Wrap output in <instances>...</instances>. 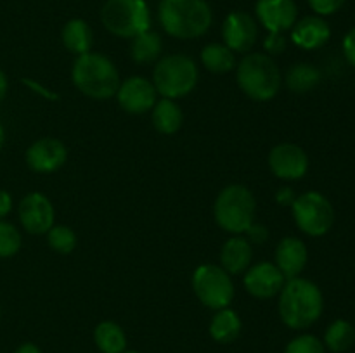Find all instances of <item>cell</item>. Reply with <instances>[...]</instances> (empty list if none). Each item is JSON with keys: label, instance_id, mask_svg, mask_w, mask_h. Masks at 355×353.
I'll return each instance as SVG.
<instances>
[{"label": "cell", "instance_id": "4", "mask_svg": "<svg viewBox=\"0 0 355 353\" xmlns=\"http://www.w3.org/2000/svg\"><path fill=\"white\" fill-rule=\"evenodd\" d=\"M236 80L238 85L250 99L266 100L274 99L281 89V71L269 54L252 52L246 54L236 66Z\"/></svg>", "mask_w": 355, "mask_h": 353}, {"label": "cell", "instance_id": "7", "mask_svg": "<svg viewBox=\"0 0 355 353\" xmlns=\"http://www.w3.org/2000/svg\"><path fill=\"white\" fill-rule=\"evenodd\" d=\"M101 21L114 37L134 38L149 30L151 12L146 0H106Z\"/></svg>", "mask_w": 355, "mask_h": 353}, {"label": "cell", "instance_id": "36", "mask_svg": "<svg viewBox=\"0 0 355 353\" xmlns=\"http://www.w3.org/2000/svg\"><path fill=\"white\" fill-rule=\"evenodd\" d=\"M276 199H277V203L283 204V206H288V204H293V201L297 199V196H295L293 190H291V189H288V187H283V189L277 192Z\"/></svg>", "mask_w": 355, "mask_h": 353}, {"label": "cell", "instance_id": "2", "mask_svg": "<svg viewBox=\"0 0 355 353\" xmlns=\"http://www.w3.org/2000/svg\"><path fill=\"white\" fill-rule=\"evenodd\" d=\"M158 19L170 37L194 40L210 30L214 12L207 0H162Z\"/></svg>", "mask_w": 355, "mask_h": 353}, {"label": "cell", "instance_id": "39", "mask_svg": "<svg viewBox=\"0 0 355 353\" xmlns=\"http://www.w3.org/2000/svg\"><path fill=\"white\" fill-rule=\"evenodd\" d=\"M23 83H26L28 87H31V89L37 90V92H42V96H45V97H47V99H58V97H55V96H51V92H49V90H45L44 87L37 85V83H35V82H30V80H23Z\"/></svg>", "mask_w": 355, "mask_h": 353}, {"label": "cell", "instance_id": "23", "mask_svg": "<svg viewBox=\"0 0 355 353\" xmlns=\"http://www.w3.org/2000/svg\"><path fill=\"white\" fill-rule=\"evenodd\" d=\"M94 341L103 353H123L127 348V336L116 322L104 320L94 329Z\"/></svg>", "mask_w": 355, "mask_h": 353}, {"label": "cell", "instance_id": "12", "mask_svg": "<svg viewBox=\"0 0 355 353\" xmlns=\"http://www.w3.org/2000/svg\"><path fill=\"white\" fill-rule=\"evenodd\" d=\"M222 38L232 52H248L259 38V23L255 17L243 10L227 14L222 24Z\"/></svg>", "mask_w": 355, "mask_h": 353}, {"label": "cell", "instance_id": "18", "mask_svg": "<svg viewBox=\"0 0 355 353\" xmlns=\"http://www.w3.org/2000/svg\"><path fill=\"white\" fill-rule=\"evenodd\" d=\"M309 253L305 242L298 237H284L276 248V266L288 279L300 277L307 265Z\"/></svg>", "mask_w": 355, "mask_h": 353}, {"label": "cell", "instance_id": "8", "mask_svg": "<svg viewBox=\"0 0 355 353\" xmlns=\"http://www.w3.org/2000/svg\"><path fill=\"white\" fill-rule=\"evenodd\" d=\"M293 218L297 227L304 234L312 237H321L328 234L329 228L335 224V210L326 196L315 190L297 196V199L291 204Z\"/></svg>", "mask_w": 355, "mask_h": 353}, {"label": "cell", "instance_id": "41", "mask_svg": "<svg viewBox=\"0 0 355 353\" xmlns=\"http://www.w3.org/2000/svg\"><path fill=\"white\" fill-rule=\"evenodd\" d=\"M123 353H141V352H123Z\"/></svg>", "mask_w": 355, "mask_h": 353}, {"label": "cell", "instance_id": "11", "mask_svg": "<svg viewBox=\"0 0 355 353\" xmlns=\"http://www.w3.org/2000/svg\"><path fill=\"white\" fill-rule=\"evenodd\" d=\"M269 168L277 179L281 180H298L307 173L309 156L300 145L283 142L270 149Z\"/></svg>", "mask_w": 355, "mask_h": 353}, {"label": "cell", "instance_id": "30", "mask_svg": "<svg viewBox=\"0 0 355 353\" xmlns=\"http://www.w3.org/2000/svg\"><path fill=\"white\" fill-rule=\"evenodd\" d=\"M284 353H326V346L315 336L302 334L288 343Z\"/></svg>", "mask_w": 355, "mask_h": 353}, {"label": "cell", "instance_id": "14", "mask_svg": "<svg viewBox=\"0 0 355 353\" xmlns=\"http://www.w3.org/2000/svg\"><path fill=\"white\" fill-rule=\"evenodd\" d=\"M284 282H286V277L277 269L276 263L270 262H260L253 265L252 269L246 270V275L243 279L246 291L259 300H270L277 296Z\"/></svg>", "mask_w": 355, "mask_h": 353}, {"label": "cell", "instance_id": "15", "mask_svg": "<svg viewBox=\"0 0 355 353\" xmlns=\"http://www.w3.org/2000/svg\"><path fill=\"white\" fill-rule=\"evenodd\" d=\"M255 14L269 33H284L297 23L298 7L295 0H257Z\"/></svg>", "mask_w": 355, "mask_h": 353}, {"label": "cell", "instance_id": "22", "mask_svg": "<svg viewBox=\"0 0 355 353\" xmlns=\"http://www.w3.org/2000/svg\"><path fill=\"white\" fill-rule=\"evenodd\" d=\"M241 334V318L231 308H222L217 310L210 322V336L217 343L229 345L236 341L238 336Z\"/></svg>", "mask_w": 355, "mask_h": 353}, {"label": "cell", "instance_id": "40", "mask_svg": "<svg viewBox=\"0 0 355 353\" xmlns=\"http://www.w3.org/2000/svg\"><path fill=\"white\" fill-rule=\"evenodd\" d=\"M3 144H6V130H3V125L0 123V151H2Z\"/></svg>", "mask_w": 355, "mask_h": 353}, {"label": "cell", "instance_id": "16", "mask_svg": "<svg viewBox=\"0 0 355 353\" xmlns=\"http://www.w3.org/2000/svg\"><path fill=\"white\" fill-rule=\"evenodd\" d=\"M68 159V149L59 138L45 137L26 149V163L35 173H52L62 168Z\"/></svg>", "mask_w": 355, "mask_h": 353}, {"label": "cell", "instance_id": "31", "mask_svg": "<svg viewBox=\"0 0 355 353\" xmlns=\"http://www.w3.org/2000/svg\"><path fill=\"white\" fill-rule=\"evenodd\" d=\"M345 0H309V6L315 16H331L343 7Z\"/></svg>", "mask_w": 355, "mask_h": 353}, {"label": "cell", "instance_id": "9", "mask_svg": "<svg viewBox=\"0 0 355 353\" xmlns=\"http://www.w3.org/2000/svg\"><path fill=\"white\" fill-rule=\"evenodd\" d=\"M193 289L198 300L211 310L227 308L234 298L232 277L222 266L214 263H205L194 270Z\"/></svg>", "mask_w": 355, "mask_h": 353}, {"label": "cell", "instance_id": "28", "mask_svg": "<svg viewBox=\"0 0 355 353\" xmlns=\"http://www.w3.org/2000/svg\"><path fill=\"white\" fill-rule=\"evenodd\" d=\"M47 242L51 246V249H54L55 253H61V255H69L73 249L76 248V237L75 230L66 225H54L51 230L47 232Z\"/></svg>", "mask_w": 355, "mask_h": 353}, {"label": "cell", "instance_id": "21", "mask_svg": "<svg viewBox=\"0 0 355 353\" xmlns=\"http://www.w3.org/2000/svg\"><path fill=\"white\" fill-rule=\"evenodd\" d=\"M151 120L156 130L163 135H173L180 130L184 123L182 109L177 106L175 100L172 99H162L156 100L155 107H153Z\"/></svg>", "mask_w": 355, "mask_h": 353}, {"label": "cell", "instance_id": "1", "mask_svg": "<svg viewBox=\"0 0 355 353\" xmlns=\"http://www.w3.org/2000/svg\"><path fill=\"white\" fill-rule=\"evenodd\" d=\"M281 320L291 329H307L319 320L324 308L321 289L312 280L293 277L284 282L279 293Z\"/></svg>", "mask_w": 355, "mask_h": 353}, {"label": "cell", "instance_id": "27", "mask_svg": "<svg viewBox=\"0 0 355 353\" xmlns=\"http://www.w3.org/2000/svg\"><path fill=\"white\" fill-rule=\"evenodd\" d=\"M319 80H321V73L307 62L291 66L286 73V85L295 93L309 92L318 85Z\"/></svg>", "mask_w": 355, "mask_h": 353}, {"label": "cell", "instance_id": "33", "mask_svg": "<svg viewBox=\"0 0 355 353\" xmlns=\"http://www.w3.org/2000/svg\"><path fill=\"white\" fill-rule=\"evenodd\" d=\"M246 234V239L250 241V244H262V242H266L267 239H269V230H267V227H263V225H259V224H252L248 227V230L245 232Z\"/></svg>", "mask_w": 355, "mask_h": 353}, {"label": "cell", "instance_id": "19", "mask_svg": "<svg viewBox=\"0 0 355 353\" xmlns=\"http://www.w3.org/2000/svg\"><path fill=\"white\" fill-rule=\"evenodd\" d=\"M253 258V248L250 241L243 235H232L231 239L225 241L220 251V263L222 269L229 275H239L248 270L250 263Z\"/></svg>", "mask_w": 355, "mask_h": 353}, {"label": "cell", "instance_id": "37", "mask_svg": "<svg viewBox=\"0 0 355 353\" xmlns=\"http://www.w3.org/2000/svg\"><path fill=\"white\" fill-rule=\"evenodd\" d=\"M14 353H42V350L33 343H23L21 346H17Z\"/></svg>", "mask_w": 355, "mask_h": 353}, {"label": "cell", "instance_id": "26", "mask_svg": "<svg viewBox=\"0 0 355 353\" xmlns=\"http://www.w3.org/2000/svg\"><path fill=\"white\" fill-rule=\"evenodd\" d=\"M355 343V327L350 322L338 320L333 322L324 334V346L333 353H343L352 348Z\"/></svg>", "mask_w": 355, "mask_h": 353}, {"label": "cell", "instance_id": "24", "mask_svg": "<svg viewBox=\"0 0 355 353\" xmlns=\"http://www.w3.org/2000/svg\"><path fill=\"white\" fill-rule=\"evenodd\" d=\"M201 62L208 71L224 75V73L232 71L236 68V55L227 45L208 44L201 51Z\"/></svg>", "mask_w": 355, "mask_h": 353}, {"label": "cell", "instance_id": "5", "mask_svg": "<svg viewBox=\"0 0 355 353\" xmlns=\"http://www.w3.org/2000/svg\"><path fill=\"white\" fill-rule=\"evenodd\" d=\"M257 199L248 187L232 183L224 187L214 204L215 221L232 235H241L255 220Z\"/></svg>", "mask_w": 355, "mask_h": 353}, {"label": "cell", "instance_id": "29", "mask_svg": "<svg viewBox=\"0 0 355 353\" xmlns=\"http://www.w3.org/2000/svg\"><path fill=\"white\" fill-rule=\"evenodd\" d=\"M21 232L12 224L0 220V258H10L21 249Z\"/></svg>", "mask_w": 355, "mask_h": 353}, {"label": "cell", "instance_id": "34", "mask_svg": "<svg viewBox=\"0 0 355 353\" xmlns=\"http://www.w3.org/2000/svg\"><path fill=\"white\" fill-rule=\"evenodd\" d=\"M343 54H345L347 61L355 66V28L350 30L347 37L343 38Z\"/></svg>", "mask_w": 355, "mask_h": 353}, {"label": "cell", "instance_id": "25", "mask_svg": "<svg viewBox=\"0 0 355 353\" xmlns=\"http://www.w3.org/2000/svg\"><path fill=\"white\" fill-rule=\"evenodd\" d=\"M163 51V42L156 31H142L141 35L132 38L130 44V57L135 62H153L159 57Z\"/></svg>", "mask_w": 355, "mask_h": 353}, {"label": "cell", "instance_id": "3", "mask_svg": "<svg viewBox=\"0 0 355 353\" xmlns=\"http://www.w3.org/2000/svg\"><path fill=\"white\" fill-rule=\"evenodd\" d=\"M71 80L83 96L96 100H106L116 96L121 83L114 62L106 55L92 51L76 55Z\"/></svg>", "mask_w": 355, "mask_h": 353}, {"label": "cell", "instance_id": "32", "mask_svg": "<svg viewBox=\"0 0 355 353\" xmlns=\"http://www.w3.org/2000/svg\"><path fill=\"white\" fill-rule=\"evenodd\" d=\"M286 45H288V40L286 37H284V33H269L267 35L266 42H263V48H266V52L269 55L283 54Z\"/></svg>", "mask_w": 355, "mask_h": 353}, {"label": "cell", "instance_id": "13", "mask_svg": "<svg viewBox=\"0 0 355 353\" xmlns=\"http://www.w3.org/2000/svg\"><path fill=\"white\" fill-rule=\"evenodd\" d=\"M121 109L130 114H144L151 111L156 104V92L153 82L144 76H130L120 83L116 96Z\"/></svg>", "mask_w": 355, "mask_h": 353}, {"label": "cell", "instance_id": "35", "mask_svg": "<svg viewBox=\"0 0 355 353\" xmlns=\"http://www.w3.org/2000/svg\"><path fill=\"white\" fill-rule=\"evenodd\" d=\"M12 210V196L7 190L0 189V220L6 218Z\"/></svg>", "mask_w": 355, "mask_h": 353}, {"label": "cell", "instance_id": "10", "mask_svg": "<svg viewBox=\"0 0 355 353\" xmlns=\"http://www.w3.org/2000/svg\"><path fill=\"white\" fill-rule=\"evenodd\" d=\"M19 221L28 234L42 235L47 234L54 227L55 211L51 199L42 192H30L21 199L19 208Z\"/></svg>", "mask_w": 355, "mask_h": 353}, {"label": "cell", "instance_id": "20", "mask_svg": "<svg viewBox=\"0 0 355 353\" xmlns=\"http://www.w3.org/2000/svg\"><path fill=\"white\" fill-rule=\"evenodd\" d=\"M61 38L64 47L75 55H83L92 51L94 31L89 23L80 17L69 19L61 31Z\"/></svg>", "mask_w": 355, "mask_h": 353}, {"label": "cell", "instance_id": "38", "mask_svg": "<svg viewBox=\"0 0 355 353\" xmlns=\"http://www.w3.org/2000/svg\"><path fill=\"white\" fill-rule=\"evenodd\" d=\"M7 89H9V82H7L6 73H3L2 69H0V104H2V100L6 99Z\"/></svg>", "mask_w": 355, "mask_h": 353}, {"label": "cell", "instance_id": "6", "mask_svg": "<svg viewBox=\"0 0 355 353\" xmlns=\"http://www.w3.org/2000/svg\"><path fill=\"white\" fill-rule=\"evenodd\" d=\"M200 80L198 66L189 55L170 54L159 59L153 71V85L163 99H182Z\"/></svg>", "mask_w": 355, "mask_h": 353}, {"label": "cell", "instance_id": "17", "mask_svg": "<svg viewBox=\"0 0 355 353\" xmlns=\"http://www.w3.org/2000/svg\"><path fill=\"white\" fill-rule=\"evenodd\" d=\"M331 37V28L321 16H305L291 28V40L305 51L322 47Z\"/></svg>", "mask_w": 355, "mask_h": 353}]
</instances>
